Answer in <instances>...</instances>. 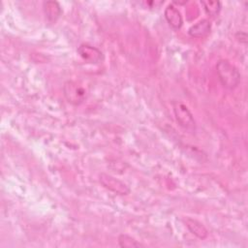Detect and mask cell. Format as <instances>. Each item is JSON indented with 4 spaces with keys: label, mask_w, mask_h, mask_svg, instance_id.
<instances>
[{
    "label": "cell",
    "mask_w": 248,
    "mask_h": 248,
    "mask_svg": "<svg viewBox=\"0 0 248 248\" xmlns=\"http://www.w3.org/2000/svg\"><path fill=\"white\" fill-rule=\"evenodd\" d=\"M217 75L222 85L228 89H234L240 82V73L230 61L221 59L216 65Z\"/></svg>",
    "instance_id": "obj_1"
},
{
    "label": "cell",
    "mask_w": 248,
    "mask_h": 248,
    "mask_svg": "<svg viewBox=\"0 0 248 248\" xmlns=\"http://www.w3.org/2000/svg\"><path fill=\"white\" fill-rule=\"evenodd\" d=\"M63 93L67 101L75 106L80 105L87 98V89L80 82L68 80L63 85Z\"/></svg>",
    "instance_id": "obj_2"
},
{
    "label": "cell",
    "mask_w": 248,
    "mask_h": 248,
    "mask_svg": "<svg viewBox=\"0 0 248 248\" xmlns=\"http://www.w3.org/2000/svg\"><path fill=\"white\" fill-rule=\"evenodd\" d=\"M173 112L177 123L189 132H195L196 122L189 108L180 102L173 103Z\"/></svg>",
    "instance_id": "obj_3"
},
{
    "label": "cell",
    "mask_w": 248,
    "mask_h": 248,
    "mask_svg": "<svg viewBox=\"0 0 248 248\" xmlns=\"http://www.w3.org/2000/svg\"><path fill=\"white\" fill-rule=\"evenodd\" d=\"M100 182L101 184L108 190L120 195V196H125L130 193V188L129 186L124 183L123 181L119 180L118 178H115L114 176L108 174V173H101L100 176Z\"/></svg>",
    "instance_id": "obj_4"
},
{
    "label": "cell",
    "mask_w": 248,
    "mask_h": 248,
    "mask_svg": "<svg viewBox=\"0 0 248 248\" xmlns=\"http://www.w3.org/2000/svg\"><path fill=\"white\" fill-rule=\"evenodd\" d=\"M77 51L79 54V56L88 63L97 64L104 60L103 52L99 48L87 44L80 45L78 47Z\"/></svg>",
    "instance_id": "obj_5"
},
{
    "label": "cell",
    "mask_w": 248,
    "mask_h": 248,
    "mask_svg": "<svg viewBox=\"0 0 248 248\" xmlns=\"http://www.w3.org/2000/svg\"><path fill=\"white\" fill-rule=\"evenodd\" d=\"M165 18L170 24V27L173 29H179L181 28L183 24V18L180 14V12L173 6V5H169L164 12Z\"/></svg>",
    "instance_id": "obj_6"
},
{
    "label": "cell",
    "mask_w": 248,
    "mask_h": 248,
    "mask_svg": "<svg viewBox=\"0 0 248 248\" xmlns=\"http://www.w3.org/2000/svg\"><path fill=\"white\" fill-rule=\"evenodd\" d=\"M210 21L207 19H201L189 28L188 33L193 38H203L210 32Z\"/></svg>",
    "instance_id": "obj_7"
},
{
    "label": "cell",
    "mask_w": 248,
    "mask_h": 248,
    "mask_svg": "<svg viewBox=\"0 0 248 248\" xmlns=\"http://www.w3.org/2000/svg\"><path fill=\"white\" fill-rule=\"evenodd\" d=\"M185 224H186V227L188 228V230L194 235H196L198 238L204 239L207 236L208 232H207L206 228L202 223H200L199 221H197L195 219H192V218H186L185 219Z\"/></svg>",
    "instance_id": "obj_8"
},
{
    "label": "cell",
    "mask_w": 248,
    "mask_h": 248,
    "mask_svg": "<svg viewBox=\"0 0 248 248\" xmlns=\"http://www.w3.org/2000/svg\"><path fill=\"white\" fill-rule=\"evenodd\" d=\"M44 11L49 22H55L61 15V8L55 1H47L44 3Z\"/></svg>",
    "instance_id": "obj_9"
},
{
    "label": "cell",
    "mask_w": 248,
    "mask_h": 248,
    "mask_svg": "<svg viewBox=\"0 0 248 248\" xmlns=\"http://www.w3.org/2000/svg\"><path fill=\"white\" fill-rule=\"evenodd\" d=\"M201 4L203 6L204 12L209 16H216L221 11V2L219 1H202Z\"/></svg>",
    "instance_id": "obj_10"
},
{
    "label": "cell",
    "mask_w": 248,
    "mask_h": 248,
    "mask_svg": "<svg viewBox=\"0 0 248 248\" xmlns=\"http://www.w3.org/2000/svg\"><path fill=\"white\" fill-rule=\"evenodd\" d=\"M118 243H119V246L123 247V248H133V247L142 246L134 237H132L128 234H120L118 236Z\"/></svg>",
    "instance_id": "obj_11"
},
{
    "label": "cell",
    "mask_w": 248,
    "mask_h": 248,
    "mask_svg": "<svg viewBox=\"0 0 248 248\" xmlns=\"http://www.w3.org/2000/svg\"><path fill=\"white\" fill-rule=\"evenodd\" d=\"M164 3V1H144V2H140V4L141 6H143V8H148V9H157L159 8L162 4Z\"/></svg>",
    "instance_id": "obj_12"
}]
</instances>
